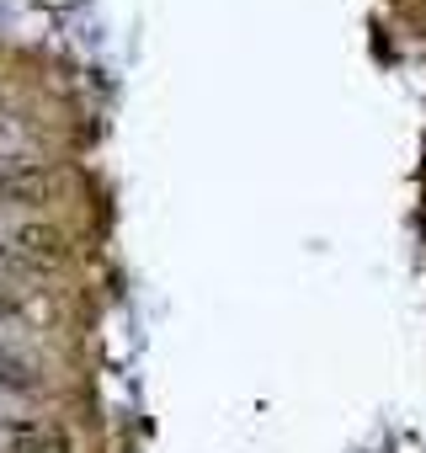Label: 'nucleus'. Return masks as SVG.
Listing matches in <instances>:
<instances>
[{
	"mask_svg": "<svg viewBox=\"0 0 426 453\" xmlns=\"http://www.w3.org/2000/svg\"><path fill=\"white\" fill-rule=\"evenodd\" d=\"M54 171L49 165H33V160H6L0 165V203H43L54 197Z\"/></svg>",
	"mask_w": 426,
	"mask_h": 453,
	"instance_id": "3",
	"label": "nucleus"
},
{
	"mask_svg": "<svg viewBox=\"0 0 426 453\" xmlns=\"http://www.w3.org/2000/svg\"><path fill=\"white\" fill-rule=\"evenodd\" d=\"M65 251H70V241L49 219H27V224H17V230L0 235V262L17 267V273H43V267L65 262Z\"/></svg>",
	"mask_w": 426,
	"mask_h": 453,
	"instance_id": "1",
	"label": "nucleus"
},
{
	"mask_svg": "<svg viewBox=\"0 0 426 453\" xmlns=\"http://www.w3.org/2000/svg\"><path fill=\"white\" fill-rule=\"evenodd\" d=\"M0 288H6V283H0Z\"/></svg>",
	"mask_w": 426,
	"mask_h": 453,
	"instance_id": "5",
	"label": "nucleus"
},
{
	"mask_svg": "<svg viewBox=\"0 0 426 453\" xmlns=\"http://www.w3.org/2000/svg\"><path fill=\"white\" fill-rule=\"evenodd\" d=\"M0 453H70V437L49 416H0Z\"/></svg>",
	"mask_w": 426,
	"mask_h": 453,
	"instance_id": "2",
	"label": "nucleus"
},
{
	"mask_svg": "<svg viewBox=\"0 0 426 453\" xmlns=\"http://www.w3.org/2000/svg\"><path fill=\"white\" fill-rule=\"evenodd\" d=\"M0 384H6V389H38V373H33L27 357H17V352L0 347Z\"/></svg>",
	"mask_w": 426,
	"mask_h": 453,
	"instance_id": "4",
	"label": "nucleus"
}]
</instances>
